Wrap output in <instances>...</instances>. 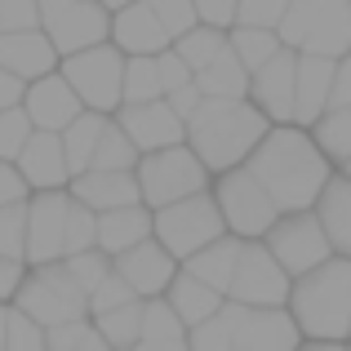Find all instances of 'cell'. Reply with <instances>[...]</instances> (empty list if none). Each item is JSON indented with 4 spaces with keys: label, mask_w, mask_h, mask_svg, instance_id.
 <instances>
[{
    "label": "cell",
    "mask_w": 351,
    "mask_h": 351,
    "mask_svg": "<svg viewBox=\"0 0 351 351\" xmlns=\"http://www.w3.org/2000/svg\"><path fill=\"white\" fill-rule=\"evenodd\" d=\"M249 169L267 182V191L276 196V205H280L285 214H289V209H311L325 196L329 178H334L325 147L311 134H302L298 120H293V125L280 120V129H271V134L254 147Z\"/></svg>",
    "instance_id": "obj_1"
},
{
    "label": "cell",
    "mask_w": 351,
    "mask_h": 351,
    "mask_svg": "<svg viewBox=\"0 0 351 351\" xmlns=\"http://www.w3.org/2000/svg\"><path fill=\"white\" fill-rule=\"evenodd\" d=\"M267 134H271V116L258 103H245V98L205 94V103L187 120V143L196 147L200 160L218 173L245 165Z\"/></svg>",
    "instance_id": "obj_2"
},
{
    "label": "cell",
    "mask_w": 351,
    "mask_h": 351,
    "mask_svg": "<svg viewBox=\"0 0 351 351\" xmlns=\"http://www.w3.org/2000/svg\"><path fill=\"white\" fill-rule=\"evenodd\" d=\"M289 311L298 316L302 334L316 343H343L351 338V258H325L320 267L293 276Z\"/></svg>",
    "instance_id": "obj_3"
},
{
    "label": "cell",
    "mask_w": 351,
    "mask_h": 351,
    "mask_svg": "<svg viewBox=\"0 0 351 351\" xmlns=\"http://www.w3.org/2000/svg\"><path fill=\"white\" fill-rule=\"evenodd\" d=\"M280 40L298 53L343 58L351 49V0H293L280 23Z\"/></svg>",
    "instance_id": "obj_4"
},
{
    "label": "cell",
    "mask_w": 351,
    "mask_h": 351,
    "mask_svg": "<svg viewBox=\"0 0 351 351\" xmlns=\"http://www.w3.org/2000/svg\"><path fill=\"white\" fill-rule=\"evenodd\" d=\"M138 182H143V200L152 209H160V205H169V200L205 191L209 165L200 160L196 147L173 143V147H160V152H143V160H138Z\"/></svg>",
    "instance_id": "obj_5"
},
{
    "label": "cell",
    "mask_w": 351,
    "mask_h": 351,
    "mask_svg": "<svg viewBox=\"0 0 351 351\" xmlns=\"http://www.w3.org/2000/svg\"><path fill=\"white\" fill-rule=\"evenodd\" d=\"M18 307L27 316H36L45 329L49 325H62V320H76V316H94L89 311V289L67 271V263H40L32 280L18 285Z\"/></svg>",
    "instance_id": "obj_6"
},
{
    "label": "cell",
    "mask_w": 351,
    "mask_h": 351,
    "mask_svg": "<svg viewBox=\"0 0 351 351\" xmlns=\"http://www.w3.org/2000/svg\"><path fill=\"white\" fill-rule=\"evenodd\" d=\"M223 227H227V214H223V205H218V196H209V191L169 200V205L156 209V236L178 258H191L205 245H214V240L223 236Z\"/></svg>",
    "instance_id": "obj_7"
},
{
    "label": "cell",
    "mask_w": 351,
    "mask_h": 351,
    "mask_svg": "<svg viewBox=\"0 0 351 351\" xmlns=\"http://www.w3.org/2000/svg\"><path fill=\"white\" fill-rule=\"evenodd\" d=\"M218 205H223V214H227V227H232L236 236H245V240H258V236H267L276 227V218L285 214L280 205H276V196L267 191V182L258 178L254 169H223V178H218Z\"/></svg>",
    "instance_id": "obj_8"
},
{
    "label": "cell",
    "mask_w": 351,
    "mask_h": 351,
    "mask_svg": "<svg viewBox=\"0 0 351 351\" xmlns=\"http://www.w3.org/2000/svg\"><path fill=\"white\" fill-rule=\"evenodd\" d=\"M67 80L80 89L85 107L94 112H116L125 103V49L120 45H89V49H76L67 53L62 62Z\"/></svg>",
    "instance_id": "obj_9"
},
{
    "label": "cell",
    "mask_w": 351,
    "mask_h": 351,
    "mask_svg": "<svg viewBox=\"0 0 351 351\" xmlns=\"http://www.w3.org/2000/svg\"><path fill=\"white\" fill-rule=\"evenodd\" d=\"M267 249L285 263L289 276H302V271L320 267L334 254V240H329L320 214H311V209H289V214L276 218V227L267 232Z\"/></svg>",
    "instance_id": "obj_10"
},
{
    "label": "cell",
    "mask_w": 351,
    "mask_h": 351,
    "mask_svg": "<svg viewBox=\"0 0 351 351\" xmlns=\"http://www.w3.org/2000/svg\"><path fill=\"white\" fill-rule=\"evenodd\" d=\"M40 27L62 53H76L112 36V9L103 0H40Z\"/></svg>",
    "instance_id": "obj_11"
},
{
    "label": "cell",
    "mask_w": 351,
    "mask_h": 351,
    "mask_svg": "<svg viewBox=\"0 0 351 351\" xmlns=\"http://www.w3.org/2000/svg\"><path fill=\"white\" fill-rule=\"evenodd\" d=\"M289 280L293 276L285 271V263L267 245H245L227 298H240V302H249V307H285L289 293H293Z\"/></svg>",
    "instance_id": "obj_12"
},
{
    "label": "cell",
    "mask_w": 351,
    "mask_h": 351,
    "mask_svg": "<svg viewBox=\"0 0 351 351\" xmlns=\"http://www.w3.org/2000/svg\"><path fill=\"white\" fill-rule=\"evenodd\" d=\"M116 120L129 129V138H134L143 152H160V147H173L187 138V116H178V107L169 103V98H147V103H120Z\"/></svg>",
    "instance_id": "obj_13"
},
{
    "label": "cell",
    "mask_w": 351,
    "mask_h": 351,
    "mask_svg": "<svg viewBox=\"0 0 351 351\" xmlns=\"http://www.w3.org/2000/svg\"><path fill=\"white\" fill-rule=\"evenodd\" d=\"M67 214H71V196H62L58 187L40 191L32 200V227H27V258L36 267L40 263H58L67 258Z\"/></svg>",
    "instance_id": "obj_14"
},
{
    "label": "cell",
    "mask_w": 351,
    "mask_h": 351,
    "mask_svg": "<svg viewBox=\"0 0 351 351\" xmlns=\"http://www.w3.org/2000/svg\"><path fill=\"white\" fill-rule=\"evenodd\" d=\"M249 94L271 120H293L298 112V49L285 45L276 58H267L249 80Z\"/></svg>",
    "instance_id": "obj_15"
},
{
    "label": "cell",
    "mask_w": 351,
    "mask_h": 351,
    "mask_svg": "<svg viewBox=\"0 0 351 351\" xmlns=\"http://www.w3.org/2000/svg\"><path fill=\"white\" fill-rule=\"evenodd\" d=\"M178 254H173L169 245H165L160 236H147V240H138L134 249H125V254H116V271L125 276L129 285H134L143 298H156V293H169V285H173V276H178Z\"/></svg>",
    "instance_id": "obj_16"
},
{
    "label": "cell",
    "mask_w": 351,
    "mask_h": 351,
    "mask_svg": "<svg viewBox=\"0 0 351 351\" xmlns=\"http://www.w3.org/2000/svg\"><path fill=\"white\" fill-rule=\"evenodd\" d=\"M23 107L32 112L36 129H67L71 120H76L80 112H85V98H80V89L67 80V71H49V76H36L32 85H27V98Z\"/></svg>",
    "instance_id": "obj_17"
},
{
    "label": "cell",
    "mask_w": 351,
    "mask_h": 351,
    "mask_svg": "<svg viewBox=\"0 0 351 351\" xmlns=\"http://www.w3.org/2000/svg\"><path fill=\"white\" fill-rule=\"evenodd\" d=\"M302 334L298 316L285 307H249L236 298V347H293Z\"/></svg>",
    "instance_id": "obj_18"
},
{
    "label": "cell",
    "mask_w": 351,
    "mask_h": 351,
    "mask_svg": "<svg viewBox=\"0 0 351 351\" xmlns=\"http://www.w3.org/2000/svg\"><path fill=\"white\" fill-rule=\"evenodd\" d=\"M112 40L125 53H165L169 40H173V32L152 9V0H134V5H125V9L112 14Z\"/></svg>",
    "instance_id": "obj_19"
},
{
    "label": "cell",
    "mask_w": 351,
    "mask_h": 351,
    "mask_svg": "<svg viewBox=\"0 0 351 351\" xmlns=\"http://www.w3.org/2000/svg\"><path fill=\"white\" fill-rule=\"evenodd\" d=\"M58 45H53L49 32L40 27H23V32H0V62L9 71H18L23 80H36V76H49L58 67Z\"/></svg>",
    "instance_id": "obj_20"
},
{
    "label": "cell",
    "mask_w": 351,
    "mask_h": 351,
    "mask_svg": "<svg viewBox=\"0 0 351 351\" xmlns=\"http://www.w3.org/2000/svg\"><path fill=\"white\" fill-rule=\"evenodd\" d=\"M18 169L27 173L36 191H49V187H62L71 173V160H67V143H62L58 129H36L32 143L23 147L18 156Z\"/></svg>",
    "instance_id": "obj_21"
},
{
    "label": "cell",
    "mask_w": 351,
    "mask_h": 351,
    "mask_svg": "<svg viewBox=\"0 0 351 351\" xmlns=\"http://www.w3.org/2000/svg\"><path fill=\"white\" fill-rule=\"evenodd\" d=\"M71 196L94 205L98 214L103 209H120V205H138L143 200V182H138V169H85L76 173V187Z\"/></svg>",
    "instance_id": "obj_22"
},
{
    "label": "cell",
    "mask_w": 351,
    "mask_h": 351,
    "mask_svg": "<svg viewBox=\"0 0 351 351\" xmlns=\"http://www.w3.org/2000/svg\"><path fill=\"white\" fill-rule=\"evenodd\" d=\"M334 76H338V58L329 53H298V125H316L329 112L334 98Z\"/></svg>",
    "instance_id": "obj_23"
},
{
    "label": "cell",
    "mask_w": 351,
    "mask_h": 351,
    "mask_svg": "<svg viewBox=\"0 0 351 351\" xmlns=\"http://www.w3.org/2000/svg\"><path fill=\"white\" fill-rule=\"evenodd\" d=\"M152 232H156V218L138 205H120V209H103L98 214V249H107L112 258L134 249L138 240H147Z\"/></svg>",
    "instance_id": "obj_24"
},
{
    "label": "cell",
    "mask_w": 351,
    "mask_h": 351,
    "mask_svg": "<svg viewBox=\"0 0 351 351\" xmlns=\"http://www.w3.org/2000/svg\"><path fill=\"white\" fill-rule=\"evenodd\" d=\"M316 214L325 223L329 240H334V249L351 258V173H334L329 178L325 196L316 200Z\"/></svg>",
    "instance_id": "obj_25"
},
{
    "label": "cell",
    "mask_w": 351,
    "mask_h": 351,
    "mask_svg": "<svg viewBox=\"0 0 351 351\" xmlns=\"http://www.w3.org/2000/svg\"><path fill=\"white\" fill-rule=\"evenodd\" d=\"M240 249H245V236H218L214 245H205L200 254L187 258V271H196L200 280H209L214 289H232V276L240 263Z\"/></svg>",
    "instance_id": "obj_26"
},
{
    "label": "cell",
    "mask_w": 351,
    "mask_h": 351,
    "mask_svg": "<svg viewBox=\"0 0 351 351\" xmlns=\"http://www.w3.org/2000/svg\"><path fill=\"white\" fill-rule=\"evenodd\" d=\"M169 302L178 307V316L196 329L200 320H209L218 307H223V289H214L209 280H200L196 271H182V276H173V285H169Z\"/></svg>",
    "instance_id": "obj_27"
},
{
    "label": "cell",
    "mask_w": 351,
    "mask_h": 351,
    "mask_svg": "<svg viewBox=\"0 0 351 351\" xmlns=\"http://www.w3.org/2000/svg\"><path fill=\"white\" fill-rule=\"evenodd\" d=\"M191 343V325L178 316V307H173L169 298H147V311H143V338H138V347H182Z\"/></svg>",
    "instance_id": "obj_28"
},
{
    "label": "cell",
    "mask_w": 351,
    "mask_h": 351,
    "mask_svg": "<svg viewBox=\"0 0 351 351\" xmlns=\"http://www.w3.org/2000/svg\"><path fill=\"white\" fill-rule=\"evenodd\" d=\"M249 80H254V71L240 62L236 45H227V49L218 53L205 71H196V85L205 89V94H218V98H245L249 94Z\"/></svg>",
    "instance_id": "obj_29"
},
{
    "label": "cell",
    "mask_w": 351,
    "mask_h": 351,
    "mask_svg": "<svg viewBox=\"0 0 351 351\" xmlns=\"http://www.w3.org/2000/svg\"><path fill=\"white\" fill-rule=\"evenodd\" d=\"M103 129H107V112H94V107H85V112H80L67 129H62L71 173L94 169V152H98V143H103Z\"/></svg>",
    "instance_id": "obj_30"
},
{
    "label": "cell",
    "mask_w": 351,
    "mask_h": 351,
    "mask_svg": "<svg viewBox=\"0 0 351 351\" xmlns=\"http://www.w3.org/2000/svg\"><path fill=\"white\" fill-rule=\"evenodd\" d=\"M143 311H147V298H129L112 311H98L94 325L103 329L107 347H134L143 338Z\"/></svg>",
    "instance_id": "obj_31"
},
{
    "label": "cell",
    "mask_w": 351,
    "mask_h": 351,
    "mask_svg": "<svg viewBox=\"0 0 351 351\" xmlns=\"http://www.w3.org/2000/svg\"><path fill=\"white\" fill-rule=\"evenodd\" d=\"M232 45H236L240 62H245L249 71H258L267 58H276V53L285 49V40H280V32H276V27H249V23H236Z\"/></svg>",
    "instance_id": "obj_32"
},
{
    "label": "cell",
    "mask_w": 351,
    "mask_h": 351,
    "mask_svg": "<svg viewBox=\"0 0 351 351\" xmlns=\"http://www.w3.org/2000/svg\"><path fill=\"white\" fill-rule=\"evenodd\" d=\"M223 32H227V27L200 23V27H191V32H182L173 49H178V53H182V58H187V62H191L196 71H205L209 62H214L218 53H223L227 45H232V36H223Z\"/></svg>",
    "instance_id": "obj_33"
},
{
    "label": "cell",
    "mask_w": 351,
    "mask_h": 351,
    "mask_svg": "<svg viewBox=\"0 0 351 351\" xmlns=\"http://www.w3.org/2000/svg\"><path fill=\"white\" fill-rule=\"evenodd\" d=\"M147 98H165L160 53H134L125 62V103H147Z\"/></svg>",
    "instance_id": "obj_34"
},
{
    "label": "cell",
    "mask_w": 351,
    "mask_h": 351,
    "mask_svg": "<svg viewBox=\"0 0 351 351\" xmlns=\"http://www.w3.org/2000/svg\"><path fill=\"white\" fill-rule=\"evenodd\" d=\"M316 143L325 147L329 160H338V165L351 160V103L329 107V112L316 120Z\"/></svg>",
    "instance_id": "obj_35"
},
{
    "label": "cell",
    "mask_w": 351,
    "mask_h": 351,
    "mask_svg": "<svg viewBox=\"0 0 351 351\" xmlns=\"http://www.w3.org/2000/svg\"><path fill=\"white\" fill-rule=\"evenodd\" d=\"M138 152L143 147L129 138V129L120 125H107L103 129V143H98V152H94V165L98 169H138Z\"/></svg>",
    "instance_id": "obj_36"
},
{
    "label": "cell",
    "mask_w": 351,
    "mask_h": 351,
    "mask_svg": "<svg viewBox=\"0 0 351 351\" xmlns=\"http://www.w3.org/2000/svg\"><path fill=\"white\" fill-rule=\"evenodd\" d=\"M27 227H32V205L23 200L0 205V254L5 258H27Z\"/></svg>",
    "instance_id": "obj_37"
},
{
    "label": "cell",
    "mask_w": 351,
    "mask_h": 351,
    "mask_svg": "<svg viewBox=\"0 0 351 351\" xmlns=\"http://www.w3.org/2000/svg\"><path fill=\"white\" fill-rule=\"evenodd\" d=\"M32 134H36V120H32V112H27L23 103L0 112V156H5V160H18L23 147L32 143Z\"/></svg>",
    "instance_id": "obj_38"
},
{
    "label": "cell",
    "mask_w": 351,
    "mask_h": 351,
    "mask_svg": "<svg viewBox=\"0 0 351 351\" xmlns=\"http://www.w3.org/2000/svg\"><path fill=\"white\" fill-rule=\"evenodd\" d=\"M49 347H62V351L89 347V351H98V347H107V338H103V329L94 325V316H76V320H62V325H49Z\"/></svg>",
    "instance_id": "obj_39"
},
{
    "label": "cell",
    "mask_w": 351,
    "mask_h": 351,
    "mask_svg": "<svg viewBox=\"0 0 351 351\" xmlns=\"http://www.w3.org/2000/svg\"><path fill=\"white\" fill-rule=\"evenodd\" d=\"M94 245H98V209L71 196V214H67V254H80V249H94Z\"/></svg>",
    "instance_id": "obj_40"
},
{
    "label": "cell",
    "mask_w": 351,
    "mask_h": 351,
    "mask_svg": "<svg viewBox=\"0 0 351 351\" xmlns=\"http://www.w3.org/2000/svg\"><path fill=\"white\" fill-rule=\"evenodd\" d=\"M9 347L40 351V347H49V329H45L36 316H27L23 307H9Z\"/></svg>",
    "instance_id": "obj_41"
},
{
    "label": "cell",
    "mask_w": 351,
    "mask_h": 351,
    "mask_svg": "<svg viewBox=\"0 0 351 351\" xmlns=\"http://www.w3.org/2000/svg\"><path fill=\"white\" fill-rule=\"evenodd\" d=\"M129 298H143V293H138L134 285H129L125 276H120L116 267H112V276H107V280L98 285L94 293H89V311L98 316V311H112V307H120V302H129Z\"/></svg>",
    "instance_id": "obj_42"
},
{
    "label": "cell",
    "mask_w": 351,
    "mask_h": 351,
    "mask_svg": "<svg viewBox=\"0 0 351 351\" xmlns=\"http://www.w3.org/2000/svg\"><path fill=\"white\" fill-rule=\"evenodd\" d=\"M293 0H240V18L236 23H249V27H276L280 32L285 14H289Z\"/></svg>",
    "instance_id": "obj_43"
},
{
    "label": "cell",
    "mask_w": 351,
    "mask_h": 351,
    "mask_svg": "<svg viewBox=\"0 0 351 351\" xmlns=\"http://www.w3.org/2000/svg\"><path fill=\"white\" fill-rule=\"evenodd\" d=\"M152 9L165 18V27L173 32V40H178L182 32H191V27H200V9H196V0H152Z\"/></svg>",
    "instance_id": "obj_44"
},
{
    "label": "cell",
    "mask_w": 351,
    "mask_h": 351,
    "mask_svg": "<svg viewBox=\"0 0 351 351\" xmlns=\"http://www.w3.org/2000/svg\"><path fill=\"white\" fill-rule=\"evenodd\" d=\"M40 27V0H0V32Z\"/></svg>",
    "instance_id": "obj_45"
},
{
    "label": "cell",
    "mask_w": 351,
    "mask_h": 351,
    "mask_svg": "<svg viewBox=\"0 0 351 351\" xmlns=\"http://www.w3.org/2000/svg\"><path fill=\"white\" fill-rule=\"evenodd\" d=\"M200 9V23H214V27H232L240 18V0H196Z\"/></svg>",
    "instance_id": "obj_46"
},
{
    "label": "cell",
    "mask_w": 351,
    "mask_h": 351,
    "mask_svg": "<svg viewBox=\"0 0 351 351\" xmlns=\"http://www.w3.org/2000/svg\"><path fill=\"white\" fill-rule=\"evenodd\" d=\"M27 187H32V182H27V173L14 169V160H5V156H0V205H9V200H23Z\"/></svg>",
    "instance_id": "obj_47"
},
{
    "label": "cell",
    "mask_w": 351,
    "mask_h": 351,
    "mask_svg": "<svg viewBox=\"0 0 351 351\" xmlns=\"http://www.w3.org/2000/svg\"><path fill=\"white\" fill-rule=\"evenodd\" d=\"M23 98H27V80L0 62V112H5V107H18Z\"/></svg>",
    "instance_id": "obj_48"
},
{
    "label": "cell",
    "mask_w": 351,
    "mask_h": 351,
    "mask_svg": "<svg viewBox=\"0 0 351 351\" xmlns=\"http://www.w3.org/2000/svg\"><path fill=\"white\" fill-rule=\"evenodd\" d=\"M165 98H169V103H173V107H178V116H187V120H191V116H196V107H200V103H205V89H200V85H196V80H191V85H182V89H173V94H165Z\"/></svg>",
    "instance_id": "obj_49"
},
{
    "label": "cell",
    "mask_w": 351,
    "mask_h": 351,
    "mask_svg": "<svg viewBox=\"0 0 351 351\" xmlns=\"http://www.w3.org/2000/svg\"><path fill=\"white\" fill-rule=\"evenodd\" d=\"M351 103V49L338 58V76H334V98H329V107H347Z\"/></svg>",
    "instance_id": "obj_50"
},
{
    "label": "cell",
    "mask_w": 351,
    "mask_h": 351,
    "mask_svg": "<svg viewBox=\"0 0 351 351\" xmlns=\"http://www.w3.org/2000/svg\"><path fill=\"white\" fill-rule=\"evenodd\" d=\"M18 285H23V267H18V258H5V254H0V302L14 298Z\"/></svg>",
    "instance_id": "obj_51"
},
{
    "label": "cell",
    "mask_w": 351,
    "mask_h": 351,
    "mask_svg": "<svg viewBox=\"0 0 351 351\" xmlns=\"http://www.w3.org/2000/svg\"><path fill=\"white\" fill-rule=\"evenodd\" d=\"M0 347H9V307H0Z\"/></svg>",
    "instance_id": "obj_52"
},
{
    "label": "cell",
    "mask_w": 351,
    "mask_h": 351,
    "mask_svg": "<svg viewBox=\"0 0 351 351\" xmlns=\"http://www.w3.org/2000/svg\"><path fill=\"white\" fill-rule=\"evenodd\" d=\"M103 5H107V9H112V14H116V9H125V5H134V0H103Z\"/></svg>",
    "instance_id": "obj_53"
},
{
    "label": "cell",
    "mask_w": 351,
    "mask_h": 351,
    "mask_svg": "<svg viewBox=\"0 0 351 351\" xmlns=\"http://www.w3.org/2000/svg\"><path fill=\"white\" fill-rule=\"evenodd\" d=\"M343 173H351V160H347V165H343Z\"/></svg>",
    "instance_id": "obj_54"
}]
</instances>
